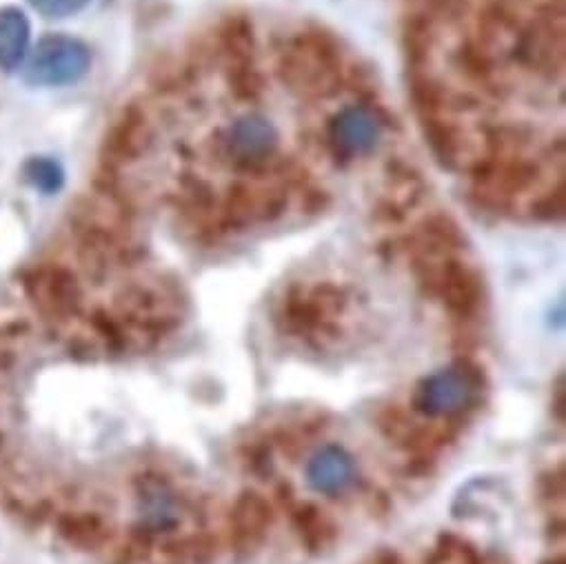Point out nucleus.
<instances>
[{"label":"nucleus","mask_w":566,"mask_h":564,"mask_svg":"<svg viewBox=\"0 0 566 564\" xmlns=\"http://www.w3.org/2000/svg\"><path fill=\"white\" fill-rule=\"evenodd\" d=\"M92 70V50L76 36H43L25 65V81L34 87H65L83 81Z\"/></svg>","instance_id":"f257e3e1"},{"label":"nucleus","mask_w":566,"mask_h":564,"mask_svg":"<svg viewBox=\"0 0 566 564\" xmlns=\"http://www.w3.org/2000/svg\"><path fill=\"white\" fill-rule=\"evenodd\" d=\"M280 145L277 127L262 114H244L222 134L224 154L240 165L269 160Z\"/></svg>","instance_id":"f03ea898"},{"label":"nucleus","mask_w":566,"mask_h":564,"mask_svg":"<svg viewBox=\"0 0 566 564\" xmlns=\"http://www.w3.org/2000/svg\"><path fill=\"white\" fill-rule=\"evenodd\" d=\"M382 132L385 125L371 107L349 105L332 121L329 143L343 158H363L378 147Z\"/></svg>","instance_id":"7ed1b4c3"},{"label":"nucleus","mask_w":566,"mask_h":564,"mask_svg":"<svg viewBox=\"0 0 566 564\" xmlns=\"http://www.w3.org/2000/svg\"><path fill=\"white\" fill-rule=\"evenodd\" d=\"M475 394V383L471 372L464 367L442 369L429 376L416 394V405L429 416H447L462 409Z\"/></svg>","instance_id":"20e7f679"},{"label":"nucleus","mask_w":566,"mask_h":564,"mask_svg":"<svg viewBox=\"0 0 566 564\" xmlns=\"http://www.w3.org/2000/svg\"><path fill=\"white\" fill-rule=\"evenodd\" d=\"M25 288L36 307L52 316H65L78 303L76 280L67 269L61 267L34 269L25 280Z\"/></svg>","instance_id":"39448f33"},{"label":"nucleus","mask_w":566,"mask_h":564,"mask_svg":"<svg viewBox=\"0 0 566 564\" xmlns=\"http://www.w3.org/2000/svg\"><path fill=\"white\" fill-rule=\"evenodd\" d=\"M32 25L23 10L0 8V72H17L30 54Z\"/></svg>","instance_id":"423d86ee"},{"label":"nucleus","mask_w":566,"mask_h":564,"mask_svg":"<svg viewBox=\"0 0 566 564\" xmlns=\"http://www.w3.org/2000/svg\"><path fill=\"white\" fill-rule=\"evenodd\" d=\"M310 482L323 493L345 491L356 476L354 460L338 447L321 449L318 456L310 462Z\"/></svg>","instance_id":"0eeeda50"},{"label":"nucleus","mask_w":566,"mask_h":564,"mask_svg":"<svg viewBox=\"0 0 566 564\" xmlns=\"http://www.w3.org/2000/svg\"><path fill=\"white\" fill-rule=\"evenodd\" d=\"M23 180L45 194V196H54L63 189L65 185V169L56 158L50 156H32L25 160L23 165Z\"/></svg>","instance_id":"6e6552de"},{"label":"nucleus","mask_w":566,"mask_h":564,"mask_svg":"<svg viewBox=\"0 0 566 564\" xmlns=\"http://www.w3.org/2000/svg\"><path fill=\"white\" fill-rule=\"evenodd\" d=\"M30 6L45 19H67L83 12L90 0H30Z\"/></svg>","instance_id":"1a4fd4ad"}]
</instances>
